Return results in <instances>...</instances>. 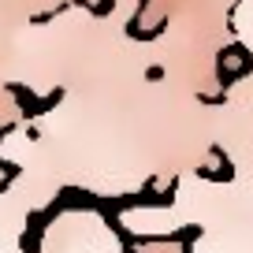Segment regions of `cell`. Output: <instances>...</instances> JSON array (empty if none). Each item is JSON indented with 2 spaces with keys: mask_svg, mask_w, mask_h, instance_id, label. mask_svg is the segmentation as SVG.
<instances>
[{
  "mask_svg": "<svg viewBox=\"0 0 253 253\" xmlns=\"http://www.w3.org/2000/svg\"><path fill=\"white\" fill-rule=\"evenodd\" d=\"M112 11H116V0H97L93 8H89V15H93V19H104V15H112Z\"/></svg>",
  "mask_w": 253,
  "mask_h": 253,
  "instance_id": "obj_1",
  "label": "cell"
},
{
  "mask_svg": "<svg viewBox=\"0 0 253 253\" xmlns=\"http://www.w3.org/2000/svg\"><path fill=\"white\" fill-rule=\"evenodd\" d=\"M145 79H149V82H160V79H164V67H160V63H153V67H145Z\"/></svg>",
  "mask_w": 253,
  "mask_h": 253,
  "instance_id": "obj_2",
  "label": "cell"
}]
</instances>
